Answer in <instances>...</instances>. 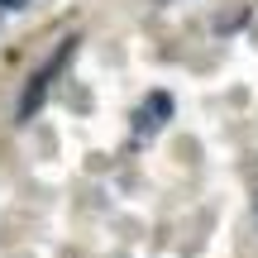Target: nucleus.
<instances>
[{
	"instance_id": "obj_1",
	"label": "nucleus",
	"mask_w": 258,
	"mask_h": 258,
	"mask_svg": "<svg viewBox=\"0 0 258 258\" xmlns=\"http://www.w3.org/2000/svg\"><path fill=\"white\" fill-rule=\"evenodd\" d=\"M72 53H77V38H62V43L53 48V57H48L43 67H38L34 77H29V86H24V96H19V124H29L38 110H43V101H48V91H53V77L62 72L67 62H72Z\"/></svg>"
},
{
	"instance_id": "obj_2",
	"label": "nucleus",
	"mask_w": 258,
	"mask_h": 258,
	"mask_svg": "<svg viewBox=\"0 0 258 258\" xmlns=\"http://www.w3.org/2000/svg\"><path fill=\"white\" fill-rule=\"evenodd\" d=\"M167 120H172V96H167V91L144 96V105L134 110V139H153Z\"/></svg>"
},
{
	"instance_id": "obj_3",
	"label": "nucleus",
	"mask_w": 258,
	"mask_h": 258,
	"mask_svg": "<svg viewBox=\"0 0 258 258\" xmlns=\"http://www.w3.org/2000/svg\"><path fill=\"white\" fill-rule=\"evenodd\" d=\"M0 5H5V10H24L29 0H0Z\"/></svg>"
},
{
	"instance_id": "obj_4",
	"label": "nucleus",
	"mask_w": 258,
	"mask_h": 258,
	"mask_svg": "<svg viewBox=\"0 0 258 258\" xmlns=\"http://www.w3.org/2000/svg\"><path fill=\"white\" fill-rule=\"evenodd\" d=\"M158 5H167V0H158Z\"/></svg>"
}]
</instances>
